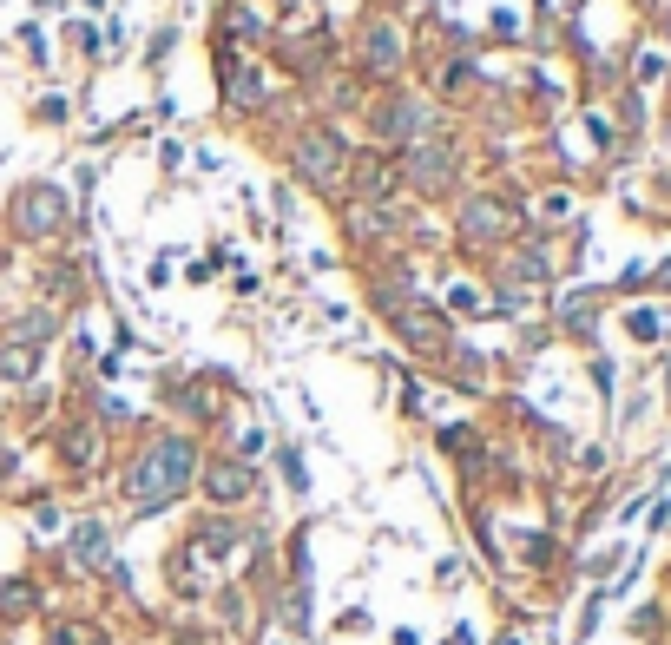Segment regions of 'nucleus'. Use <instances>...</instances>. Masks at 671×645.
I'll list each match as a JSON object with an SVG mask.
<instances>
[{
	"mask_svg": "<svg viewBox=\"0 0 671 645\" xmlns=\"http://www.w3.org/2000/svg\"><path fill=\"white\" fill-rule=\"evenodd\" d=\"M408 178H415V185H441V178H448V152H422V158H408Z\"/></svg>",
	"mask_w": 671,
	"mask_h": 645,
	"instance_id": "5",
	"label": "nucleus"
},
{
	"mask_svg": "<svg viewBox=\"0 0 671 645\" xmlns=\"http://www.w3.org/2000/svg\"><path fill=\"white\" fill-rule=\"evenodd\" d=\"M204 488L218 494V501H244V494H250V474L244 468H211V481H204Z\"/></svg>",
	"mask_w": 671,
	"mask_h": 645,
	"instance_id": "4",
	"label": "nucleus"
},
{
	"mask_svg": "<svg viewBox=\"0 0 671 645\" xmlns=\"http://www.w3.org/2000/svg\"><path fill=\"white\" fill-rule=\"evenodd\" d=\"M461 224H468V231H500V211H494V205H474Z\"/></svg>",
	"mask_w": 671,
	"mask_h": 645,
	"instance_id": "8",
	"label": "nucleus"
},
{
	"mask_svg": "<svg viewBox=\"0 0 671 645\" xmlns=\"http://www.w3.org/2000/svg\"><path fill=\"white\" fill-rule=\"evenodd\" d=\"M369 66H395V33H389V27L369 33Z\"/></svg>",
	"mask_w": 671,
	"mask_h": 645,
	"instance_id": "6",
	"label": "nucleus"
},
{
	"mask_svg": "<svg viewBox=\"0 0 671 645\" xmlns=\"http://www.w3.org/2000/svg\"><path fill=\"white\" fill-rule=\"evenodd\" d=\"M53 645H99V639L86 626H60V632H53Z\"/></svg>",
	"mask_w": 671,
	"mask_h": 645,
	"instance_id": "9",
	"label": "nucleus"
},
{
	"mask_svg": "<svg viewBox=\"0 0 671 645\" xmlns=\"http://www.w3.org/2000/svg\"><path fill=\"white\" fill-rule=\"evenodd\" d=\"M185 481H191V441H158V448H145L139 455V468H132V501L139 507H165V501H178L185 494Z\"/></svg>",
	"mask_w": 671,
	"mask_h": 645,
	"instance_id": "1",
	"label": "nucleus"
},
{
	"mask_svg": "<svg viewBox=\"0 0 671 645\" xmlns=\"http://www.w3.org/2000/svg\"><path fill=\"white\" fill-rule=\"evenodd\" d=\"M297 165L316 178V185H329V178L343 172V152H336V139H329V132H310V139L297 145Z\"/></svg>",
	"mask_w": 671,
	"mask_h": 645,
	"instance_id": "2",
	"label": "nucleus"
},
{
	"mask_svg": "<svg viewBox=\"0 0 671 645\" xmlns=\"http://www.w3.org/2000/svg\"><path fill=\"white\" fill-rule=\"evenodd\" d=\"M73 547H79V560H86V567H106V560H112V534H106V527H93V520L73 534Z\"/></svg>",
	"mask_w": 671,
	"mask_h": 645,
	"instance_id": "3",
	"label": "nucleus"
},
{
	"mask_svg": "<svg viewBox=\"0 0 671 645\" xmlns=\"http://www.w3.org/2000/svg\"><path fill=\"white\" fill-rule=\"evenodd\" d=\"M27 606H33V593H27L20 580H7V586H0V613H27Z\"/></svg>",
	"mask_w": 671,
	"mask_h": 645,
	"instance_id": "7",
	"label": "nucleus"
}]
</instances>
